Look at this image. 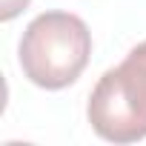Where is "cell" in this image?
<instances>
[{
    "label": "cell",
    "mask_w": 146,
    "mask_h": 146,
    "mask_svg": "<svg viewBox=\"0 0 146 146\" xmlns=\"http://www.w3.org/2000/svg\"><path fill=\"white\" fill-rule=\"evenodd\" d=\"M20 69L40 89L72 86L92 57V32L72 12L37 15L20 37Z\"/></svg>",
    "instance_id": "cell-1"
},
{
    "label": "cell",
    "mask_w": 146,
    "mask_h": 146,
    "mask_svg": "<svg viewBox=\"0 0 146 146\" xmlns=\"http://www.w3.org/2000/svg\"><path fill=\"white\" fill-rule=\"evenodd\" d=\"M92 129L109 143L146 137V40L129 49L123 63L106 69L86 106Z\"/></svg>",
    "instance_id": "cell-2"
},
{
    "label": "cell",
    "mask_w": 146,
    "mask_h": 146,
    "mask_svg": "<svg viewBox=\"0 0 146 146\" xmlns=\"http://www.w3.org/2000/svg\"><path fill=\"white\" fill-rule=\"evenodd\" d=\"M29 3H32V0H3V12H0V17H3V20H12V17H17Z\"/></svg>",
    "instance_id": "cell-3"
}]
</instances>
